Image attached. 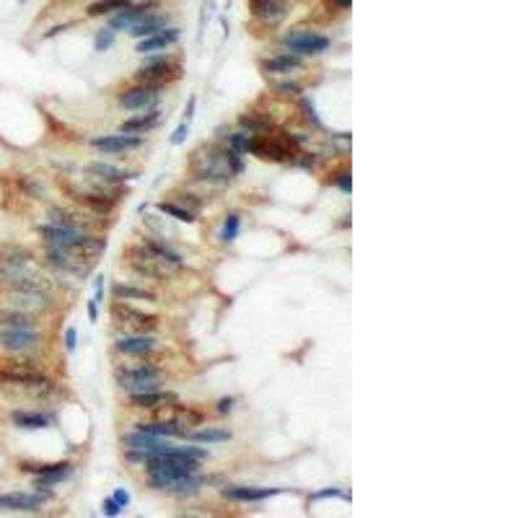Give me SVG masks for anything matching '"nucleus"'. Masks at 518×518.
I'll use <instances>...</instances> for the list:
<instances>
[{"label":"nucleus","instance_id":"1","mask_svg":"<svg viewBox=\"0 0 518 518\" xmlns=\"http://www.w3.org/2000/svg\"><path fill=\"white\" fill-rule=\"evenodd\" d=\"M190 168L195 171L197 179L202 182H213V184H228L236 174H241V164L239 153L236 151H218L213 145H202L197 151L192 153Z\"/></svg>","mask_w":518,"mask_h":518},{"label":"nucleus","instance_id":"2","mask_svg":"<svg viewBox=\"0 0 518 518\" xmlns=\"http://www.w3.org/2000/svg\"><path fill=\"white\" fill-rule=\"evenodd\" d=\"M247 153H254L257 159L275 161V164L295 161V156H298V140L285 135V132H280V135H249Z\"/></svg>","mask_w":518,"mask_h":518},{"label":"nucleus","instance_id":"3","mask_svg":"<svg viewBox=\"0 0 518 518\" xmlns=\"http://www.w3.org/2000/svg\"><path fill=\"white\" fill-rule=\"evenodd\" d=\"M128 264L137 275H143V278H151V280H164L168 272L174 270L176 264L166 262V259H161L159 254H153L148 247H130L128 249Z\"/></svg>","mask_w":518,"mask_h":518},{"label":"nucleus","instance_id":"4","mask_svg":"<svg viewBox=\"0 0 518 518\" xmlns=\"http://www.w3.org/2000/svg\"><path fill=\"white\" fill-rule=\"evenodd\" d=\"M329 37L319 32H311V29H293L283 37V47L290 52V55L298 57H311V55H321L329 49Z\"/></svg>","mask_w":518,"mask_h":518},{"label":"nucleus","instance_id":"5","mask_svg":"<svg viewBox=\"0 0 518 518\" xmlns=\"http://www.w3.org/2000/svg\"><path fill=\"white\" fill-rule=\"evenodd\" d=\"M161 368L156 366H135V368H120L114 378L120 383L122 389L130 391V394H135V391H151L159 386L161 381Z\"/></svg>","mask_w":518,"mask_h":518},{"label":"nucleus","instance_id":"6","mask_svg":"<svg viewBox=\"0 0 518 518\" xmlns=\"http://www.w3.org/2000/svg\"><path fill=\"white\" fill-rule=\"evenodd\" d=\"M112 321L117 327L135 332V335H145V332H153V329L159 327V316L143 314V311L132 309L130 303H122V301H117L112 306Z\"/></svg>","mask_w":518,"mask_h":518},{"label":"nucleus","instance_id":"7","mask_svg":"<svg viewBox=\"0 0 518 518\" xmlns=\"http://www.w3.org/2000/svg\"><path fill=\"white\" fill-rule=\"evenodd\" d=\"M137 78L140 83H151V86H164V83H171V80L182 78V65L168 60V57H151L140 65L137 70Z\"/></svg>","mask_w":518,"mask_h":518},{"label":"nucleus","instance_id":"8","mask_svg":"<svg viewBox=\"0 0 518 518\" xmlns=\"http://www.w3.org/2000/svg\"><path fill=\"white\" fill-rule=\"evenodd\" d=\"M21 469L24 471H32V474H37V479H34V487L37 490H44V493H49V487L57 485V482H63V479H68L73 474V464L70 462H55V464H29L24 462L21 464Z\"/></svg>","mask_w":518,"mask_h":518},{"label":"nucleus","instance_id":"9","mask_svg":"<svg viewBox=\"0 0 518 518\" xmlns=\"http://www.w3.org/2000/svg\"><path fill=\"white\" fill-rule=\"evenodd\" d=\"M8 306L37 316V314L52 309V295H49V290H8Z\"/></svg>","mask_w":518,"mask_h":518},{"label":"nucleus","instance_id":"10","mask_svg":"<svg viewBox=\"0 0 518 518\" xmlns=\"http://www.w3.org/2000/svg\"><path fill=\"white\" fill-rule=\"evenodd\" d=\"M159 0H143V3H130L128 8L117 11L112 16V21H109V29H114V32H130L135 24H140L145 16H151L153 11H159Z\"/></svg>","mask_w":518,"mask_h":518},{"label":"nucleus","instance_id":"11","mask_svg":"<svg viewBox=\"0 0 518 518\" xmlns=\"http://www.w3.org/2000/svg\"><path fill=\"white\" fill-rule=\"evenodd\" d=\"M47 262L52 267H57V270L70 272V275H86L91 270V264H94V259H86V257L75 254V252H70V249L65 247H49Z\"/></svg>","mask_w":518,"mask_h":518},{"label":"nucleus","instance_id":"12","mask_svg":"<svg viewBox=\"0 0 518 518\" xmlns=\"http://www.w3.org/2000/svg\"><path fill=\"white\" fill-rule=\"evenodd\" d=\"M161 99V86H151V83H137L132 88H125L120 94V104L125 109H153Z\"/></svg>","mask_w":518,"mask_h":518},{"label":"nucleus","instance_id":"13","mask_svg":"<svg viewBox=\"0 0 518 518\" xmlns=\"http://www.w3.org/2000/svg\"><path fill=\"white\" fill-rule=\"evenodd\" d=\"M0 345L11 352H26L39 345L37 329H0Z\"/></svg>","mask_w":518,"mask_h":518},{"label":"nucleus","instance_id":"14","mask_svg":"<svg viewBox=\"0 0 518 518\" xmlns=\"http://www.w3.org/2000/svg\"><path fill=\"white\" fill-rule=\"evenodd\" d=\"M94 148L104 153H128V151H135L143 145V137L140 135H128V132H120V135H104V137H94L91 140Z\"/></svg>","mask_w":518,"mask_h":518},{"label":"nucleus","instance_id":"15","mask_svg":"<svg viewBox=\"0 0 518 518\" xmlns=\"http://www.w3.org/2000/svg\"><path fill=\"white\" fill-rule=\"evenodd\" d=\"M252 13L257 21L267 26H278L288 13L285 0H252Z\"/></svg>","mask_w":518,"mask_h":518},{"label":"nucleus","instance_id":"16","mask_svg":"<svg viewBox=\"0 0 518 518\" xmlns=\"http://www.w3.org/2000/svg\"><path fill=\"white\" fill-rule=\"evenodd\" d=\"M44 498L42 495H29V493H8L0 495V510H13V513H34L42 510Z\"/></svg>","mask_w":518,"mask_h":518},{"label":"nucleus","instance_id":"17","mask_svg":"<svg viewBox=\"0 0 518 518\" xmlns=\"http://www.w3.org/2000/svg\"><path fill=\"white\" fill-rule=\"evenodd\" d=\"M39 236L47 241V247H70V244L83 239L86 233L80 231V228H68V226L49 223V226H42Z\"/></svg>","mask_w":518,"mask_h":518},{"label":"nucleus","instance_id":"18","mask_svg":"<svg viewBox=\"0 0 518 518\" xmlns=\"http://www.w3.org/2000/svg\"><path fill=\"white\" fill-rule=\"evenodd\" d=\"M176 402V394L171 391H135V394H130V407H135V409H159V407H168Z\"/></svg>","mask_w":518,"mask_h":518},{"label":"nucleus","instance_id":"19","mask_svg":"<svg viewBox=\"0 0 518 518\" xmlns=\"http://www.w3.org/2000/svg\"><path fill=\"white\" fill-rule=\"evenodd\" d=\"M179 42V29H161V32L151 34V37H143V39H137V52L140 55H151V52H161V49H166L168 44H174Z\"/></svg>","mask_w":518,"mask_h":518},{"label":"nucleus","instance_id":"20","mask_svg":"<svg viewBox=\"0 0 518 518\" xmlns=\"http://www.w3.org/2000/svg\"><path fill=\"white\" fill-rule=\"evenodd\" d=\"M114 350L122 352V355H151L156 350V340L145 335H132V337H122L114 343Z\"/></svg>","mask_w":518,"mask_h":518},{"label":"nucleus","instance_id":"21","mask_svg":"<svg viewBox=\"0 0 518 518\" xmlns=\"http://www.w3.org/2000/svg\"><path fill=\"white\" fill-rule=\"evenodd\" d=\"M88 174L99 176L101 182L106 184H120V182H130V179H135V174L132 171H128V168H117L112 166V164H104V161H94V164H88L86 166Z\"/></svg>","mask_w":518,"mask_h":518},{"label":"nucleus","instance_id":"22","mask_svg":"<svg viewBox=\"0 0 518 518\" xmlns=\"http://www.w3.org/2000/svg\"><path fill=\"white\" fill-rule=\"evenodd\" d=\"M171 407V423L179 428V431L187 436V433L195 428V425H202L205 420V414L199 412V409H192V407H179V405H168Z\"/></svg>","mask_w":518,"mask_h":518},{"label":"nucleus","instance_id":"23","mask_svg":"<svg viewBox=\"0 0 518 518\" xmlns=\"http://www.w3.org/2000/svg\"><path fill=\"white\" fill-rule=\"evenodd\" d=\"M0 329H37V319L32 314L16 309H3L0 311Z\"/></svg>","mask_w":518,"mask_h":518},{"label":"nucleus","instance_id":"24","mask_svg":"<svg viewBox=\"0 0 518 518\" xmlns=\"http://www.w3.org/2000/svg\"><path fill=\"white\" fill-rule=\"evenodd\" d=\"M278 490H259V487H223V498L228 500H239V502H259L264 498L275 495Z\"/></svg>","mask_w":518,"mask_h":518},{"label":"nucleus","instance_id":"25","mask_svg":"<svg viewBox=\"0 0 518 518\" xmlns=\"http://www.w3.org/2000/svg\"><path fill=\"white\" fill-rule=\"evenodd\" d=\"M161 120V112L151 109L148 114H140V117H132V120H125L120 125V132H128V135H140V132H148L159 125Z\"/></svg>","mask_w":518,"mask_h":518},{"label":"nucleus","instance_id":"26","mask_svg":"<svg viewBox=\"0 0 518 518\" xmlns=\"http://www.w3.org/2000/svg\"><path fill=\"white\" fill-rule=\"evenodd\" d=\"M264 73H272V75H283V73H290L295 68H301V57L290 55V52H280V55L270 57L262 63Z\"/></svg>","mask_w":518,"mask_h":518},{"label":"nucleus","instance_id":"27","mask_svg":"<svg viewBox=\"0 0 518 518\" xmlns=\"http://www.w3.org/2000/svg\"><path fill=\"white\" fill-rule=\"evenodd\" d=\"M168 24V16H164V13H159V11H153L151 16H145L140 24H135L132 29H130V34L135 37V39H143V37H151V34L161 32V29H166Z\"/></svg>","mask_w":518,"mask_h":518},{"label":"nucleus","instance_id":"28","mask_svg":"<svg viewBox=\"0 0 518 518\" xmlns=\"http://www.w3.org/2000/svg\"><path fill=\"white\" fill-rule=\"evenodd\" d=\"M13 425L24 428V431H42L49 425V417L42 412H29V409H16L13 412Z\"/></svg>","mask_w":518,"mask_h":518},{"label":"nucleus","instance_id":"29","mask_svg":"<svg viewBox=\"0 0 518 518\" xmlns=\"http://www.w3.org/2000/svg\"><path fill=\"white\" fill-rule=\"evenodd\" d=\"M137 431L148 433V436H156V438H176V436H184L179 428H176L171 420H159V423H137Z\"/></svg>","mask_w":518,"mask_h":518},{"label":"nucleus","instance_id":"30","mask_svg":"<svg viewBox=\"0 0 518 518\" xmlns=\"http://www.w3.org/2000/svg\"><path fill=\"white\" fill-rule=\"evenodd\" d=\"M241 128L249 130V135H264V132H270L272 130V122L259 112H249L241 117Z\"/></svg>","mask_w":518,"mask_h":518},{"label":"nucleus","instance_id":"31","mask_svg":"<svg viewBox=\"0 0 518 518\" xmlns=\"http://www.w3.org/2000/svg\"><path fill=\"white\" fill-rule=\"evenodd\" d=\"M184 438L195 440V443H223V440H231V433L221 431V428H205V431H195L187 433Z\"/></svg>","mask_w":518,"mask_h":518},{"label":"nucleus","instance_id":"32","mask_svg":"<svg viewBox=\"0 0 518 518\" xmlns=\"http://www.w3.org/2000/svg\"><path fill=\"white\" fill-rule=\"evenodd\" d=\"M112 293L117 301H156V295H153L151 290L132 288V285H114Z\"/></svg>","mask_w":518,"mask_h":518},{"label":"nucleus","instance_id":"33","mask_svg":"<svg viewBox=\"0 0 518 518\" xmlns=\"http://www.w3.org/2000/svg\"><path fill=\"white\" fill-rule=\"evenodd\" d=\"M49 221L57 226H68V228H83L86 221L78 216V213H70V210H65V207H52L49 210Z\"/></svg>","mask_w":518,"mask_h":518},{"label":"nucleus","instance_id":"34","mask_svg":"<svg viewBox=\"0 0 518 518\" xmlns=\"http://www.w3.org/2000/svg\"><path fill=\"white\" fill-rule=\"evenodd\" d=\"M132 0H96L88 6V16H109V13H117V11L128 8Z\"/></svg>","mask_w":518,"mask_h":518},{"label":"nucleus","instance_id":"35","mask_svg":"<svg viewBox=\"0 0 518 518\" xmlns=\"http://www.w3.org/2000/svg\"><path fill=\"white\" fill-rule=\"evenodd\" d=\"M159 210L164 216L174 218V221H182V223H192V221H195V213H192V210L174 205V202H159Z\"/></svg>","mask_w":518,"mask_h":518},{"label":"nucleus","instance_id":"36","mask_svg":"<svg viewBox=\"0 0 518 518\" xmlns=\"http://www.w3.org/2000/svg\"><path fill=\"white\" fill-rule=\"evenodd\" d=\"M239 228H241V218L239 216H228L223 223V231H221V239L223 241H233L239 236Z\"/></svg>","mask_w":518,"mask_h":518},{"label":"nucleus","instance_id":"37","mask_svg":"<svg viewBox=\"0 0 518 518\" xmlns=\"http://www.w3.org/2000/svg\"><path fill=\"white\" fill-rule=\"evenodd\" d=\"M112 44H114V29H101V32L96 34L94 39L96 52H106V49H112Z\"/></svg>","mask_w":518,"mask_h":518},{"label":"nucleus","instance_id":"38","mask_svg":"<svg viewBox=\"0 0 518 518\" xmlns=\"http://www.w3.org/2000/svg\"><path fill=\"white\" fill-rule=\"evenodd\" d=\"M18 184H21V187H24V190L32 195V197H44V187H42V184H37L34 179H29V176H18Z\"/></svg>","mask_w":518,"mask_h":518},{"label":"nucleus","instance_id":"39","mask_svg":"<svg viewBox=\"0 0 518 518\" xmlns=\"http://www.w3.org/2000/svg\"><path fill=\"white\" fill-rule=\"evenodd\" d=\"M247 143H249L247 132H236V135L228 137V148H231V151H236L239 156H241V153H247Z\"/></svg>","mask_w":518,"mask_h":518},{"label":"nucleus","instance_id":"40","mask_svg":"<svg viewBox=\"0 0 518 518\" xmlns=\"http://www.w3.org/2000/svg\"><path fill=\"white\" fill-rule=\"evenodd\" d=\"M321 498H340V500H350V495L340 490V487H329V490H321V493H314L311 500H321Z\"/></svg>","mask_w":518,"mask_h":518},{"label":"nucleus","instance_id":"41","mask_svg":"<svg viewBox=\"0 0 518 518\" xmlns=\"http://www.w3.org/2000/svg\"><path fill=\"white\" fill-rule=\"evenodd\" d=\"M332 184H337L340 190L350 195V192H352V176H350V171H340L337 176H332Z\"/></svg>","mask_w":518,"mask_h":518},{"label":"nucleus","instance_id":"42","mask_svg":"<svg viewBox=\"0 0 518 518\" xmlns=\"http://www.w3.org/2000/svg\"><path fill=\"white\" fill-rule=\"evenodd\" d=\"M275 91H278L280 96H301V86H298V83H278Z\"/></svg>","mask_w":518,"mask_h":518},{"label":"nucleus","instance_id":"43","mask_svg":"<svg viewBox=\"0 0 518 518\" xmlns=\"http://www.w3.org/2000/svg\"><path fill=\"white\" fill-rule=\"evenodd\" d=\"M303 109H306V120H309L314 128H321L319 117H316V109H314V104H311L309 99H303Z\"/></svg>","mask_w":518,"mask_h":518},{"label":"nucleus","instance_id":"44","mask_svg":"<svg viewBox=\"0 0 518 518\" xmlns=\"http://www.w3.org/2000/svg\"><path fill=\"white\" fill-rule=\"evenodd\" d=\"M187 132H190V122L184 120L182 125H179V128L174 130V135H171V143H174V145L184 143V137H187Z\"/></svg>","mask_w":518,"mask_h":518},{"label":"nucleus","instance_id":"45","mask_svg":"<svg viewBox=\"0 0 518 518\" xmlns=\"http://www.w3.org/2000/svg\"><path fill=\"white\" fill-rule=\"evenodd\" d=\"M75 343H78V332L73 327H68L65 329V347H68V352L75 350Z\"/></svg>","mask_w":518,"mask_h":518},{"label":"nucleus","instance_id":"46","mask_svg":"<svg viewBox=\"0 0 518 518\" xmlns=\"http://www.w3.org/2000/svg\"><path fill=\"white\" fill-rule=\"evenodd\" d=\"M101 298H104V275H99V278L94 280V298H91V301L99 306V303H101Z\"/></svg>","mask_w":518,"mask_h":518},{"label":"nucleus","instance_id":"47","mask_svg":"<svg viewBox=\"0 0 518 518\" xmlns=\"http://www.w3.org/2000/svg\"><path fill=\"white\" fill-rule=\"evenodd\" d=\"M104 513H106V516H120L122 508L117 505V500H114V498H106V500H104Z\"/></svg>","mask_w":518,"mask_h":518},{"label":"nucleus","instance_id":"48","mask_svg":"<svg viewBox=\"0 0 518 518\" xmlns=\"http://www.w3.org/2000/svg\"><path fill=\"white\" fill-rule=\"evenodd\" d=\"M112 498L117 500V505H120V508H128V505H130V493H128V490H114Z\"/></svg>","mask_w":518,"mask_h":518},{"label":"nucleus","instance_id":"49","mask_svg":"<svg viewBox=\"0 0 518 518\" xmlns=\"http://www.w3.org/2000/svg\"><path fill=\"white\" fill-rule=\"evenodd\" d=\"M329 6H332V8L335 11H340V13H343V11H347L352 6V0H327Z\"/></svg>","mask_w":518,"mask_h":518},{"label":"nucleus","instance_id":"50","mask_svg":"<svg viewBox=\"0 0 518 518\" xmlns=\"http://www.w3.org/2000/svg\"><path fill=\"white\" fill-rule=\"evenodd\" d=\"M195 106H197V99L192 96V99H190V104H187V109H184V114H187L184 120H187V122H192V117H195Z\"/></svg>","mask_w":518,"mask_h":518},{"label":"nucleus","instance_id":"51","mask_svg":"<svg viewBox=\"0 0 518 518\" xmlns=\"http://www.w3.org/2000/svg\"><path fill=\"white\" fill-rule=\"evenodd\" d=\"M231 407H233V399H221V402H218V412L221 414L231 412Z\"/></svg>","mask_w":518,"mask_h":518},{"label":"nucleus","instance_id":"52","mask_svg":"<svg viewBox=\"0 0 518 518\" xmlns=\"http://www.w3.org/2000/svg\"><path fill=\"white\" fill-rule=\"evenodd\" d=\"M18 3H29V0H18Z\"/></svg>","mask_w":518,"mask_h":518}]
</instances>
